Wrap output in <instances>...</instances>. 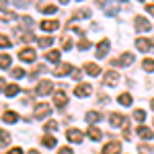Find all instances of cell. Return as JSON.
<instances>
[{
	"instance_id": "6da1fadb",
	"label": "cell",
	"mask_w": 154,
	"mask_h": 154,
	"mask_svg": "<svg viewBox=\"0 0 154 154\" xmlns=\"http://www.w3.org/2000/svg\"><path fill=\"white\" fill-rule=\"evenodd\" d=\"M64 88H66V86H60V91L54 95V103H56V107H60V109H64V107L68 105V95H66Z\"/></svg>"
},
{
	"instance_id": "7a4b0ae2",
	"label": "cell",
	"mask_w": 154,
	"mask_h": 154,
	"mask_svg": "<svg viewBox=\"0 0 154 154\" xmlns=\"http://www.w3.org/2000/svg\"><path fill=\"white\" fill-rule=\"evenodd\" d=\"M117 82H119V72H115V70L105 72V78H103V84L105 86H115Z\"/></svg>"
},
{
	"instance_id": "3957f363",
	"label": "cell",
	"mask_w": 154,
	"mask_h": 154,
	"mask_svg": "<svg viewBox=\"0 0 154 154\" xmlns=\"http://www.w3.org/2000/svg\"><path fill=\"white\" fill-rule=\"evenodd\" d=\"M51 88H54V84L49 82V80H41V82L37 84V88H35V93L37 95H41V97H45L51 93Z\"/></svg>"
},
{
	"instance_id": "277c9868",
	"label": "cell",
	"mask_w": 154,
	"mask_h": 154,
	"mask_svg": "<svg viewBox=\"0 0 154 154\" xmlns=\"http://www.w3.org/2000/svg\"><path fill=\"white\" fill-rule=\"evenodd\" d=\"M119 152H121V142H117V140L103 146V154H119Z\"/></svg>"
},
{
	"instance_id": "5b68a950",
	"label": "cell",
	"mask_w": 154,
	"mask_h": 154,
	"mask_svg": "<svg viewBox=\"0 0 154 154\" xmlns=\"http://www.w3.org/2000/svg\"><path fill=\"white\" fill-rule=\"evenodd\" d=\"M49 113H51V107H49L48 103H39V105L35 107V117H37V119L48 117Z\"/></svg>"
},
{
	"instance_id": "8992f818",
	"label": "cell",
	"mask_w": 154,
	"mask_h": 154,
	"mask_svg": "<svg viewBox=\"0 0 154 154\" xmlns=\"http://www.w3.org/2000/svg\"><path fill=\"white\" fill-rule=\"evenodd\" d=\"M19 60L21 62H35V49L31 48H25L19 51Z\"/></svg>"
},
{
	"instance_id": "52a82bcc",
	"label": "cell",
	"mask_w": 154,
	"mask_h": 154,
	"mask_svg": "<svg viewBox=\"0 0 154 154\" xmlns=\"http://www.w3.org/2000/svg\"><path fill=\"white\" fill-rule=\"evenodd\" d=\"M91 93H93V86H91V84H78V86L74 88V95H76V97H80V99L88 97Z\"/></svg>"
},
{
	"instance_id": "ba28073f",
	"label": "cell",
	"mask_w": 154,
	"mask_h": 154,
	"mask_svg": "<svg viewBox=\"0 0 154 154\" xmlns=\"http://www.w3.org/2000/svg\"><path fill=\"white\" fill-rule=\"evenodd\" d=\"M152 45L154 43L150 41V39H146V37H138V39H136V48L140 49V51H148Z\"/></svg>"
},
{
	"instance_id": "9c48e42d",
	"label": "cell",
	"mask_w": 154,
	"mask_h": 154,
	"mask_svg": "<svg viewBox=\"0 0 154 154\" xmlns=\"http://www.w3.org/2000/svg\"><path fill=\"white\" fill-rule=\"evenodd\" d=\"M66 138H68L70 142H74V144H80L82 142V131L80 130H68L66 131Z\"/></svg>"
},
{
	"instance_id": "30bf717a",
	"label": "cell",
	"mask_w": 154,
	"mask_h": 154,
	"mask_svg": "<svg viewBox=\"0 0 154 154\" xmlns=\"http://www.w3.org/2000/svg\"><path fill=\"white\" fill-rule=\"evenodd\" d=\"M131 62H134V56H131V54H128V51H125L121 58H115V60H113V64H115V66H130Z\"/></svg>"
},
{
	"instance_id": "8fae6325",
	"label": "cell",
	"mask_w": 154,
	"mask_h": 154,
	"mask_svg": "<svg viewBox=\"0 0 154 154\" xmlns=\"http://www.w3.org/2000/svg\"><path fill=\"white\" fill-rule=\"evenodd\" d=\"M109 121H111L113 128H119V125H125L128 119L123 117V115H119V113H111V115H109Z\"/></svg>"
},
{
	"instance_id": "7c38bea8",
	"label": "cell",
	"mask_w": 154,
	"mask_h": 154,
	"mask_svg": "<svg viewBox=\"0 0 154 154\" xmlns=\"http://www.w3.org/2000/svg\"><path fill=\"white\" fill-rule=\"evenodd\" d=\"M107 51H109V41H107V39H103V41L97 45V58L103 60L107 56Z\"/></svg>"
},
{
	"instance_id": "4fadbf2b",
	"label": "cell",
	"mask_w": 154,
	"mask_h": 154,
	"mask_svg": "<svg viewBox=\"0 0 154 154\" xmlns=\"http://www.w3.org/2000/svg\"><path fill=\"white\" fill-rule=\"evenodd\" d=\"M136 29H138V31H150V29H152V25L148 23V19L138 17V19H136Z\"/></svg>"
},
{
	"instance_id": "5bb4252c",
	"label": "cell",
	"mask_w": 154,
	"mask_h": 154,
	"mask_svg": "<svg viewBox=\"0 0 154 154\" xmlns=\"http://www.w3.org/2000/svg\"><path fill=\"white\" fill-rule=\"evenodd\" d=\"M39 27H41L43 31H56V29L60 27V23H58V21H51V19H48V21H41V23H39Z\"/></svg>"
},
{
	"instance_id": "9a60e30c",
	"label": "cell",
	"mask_w": 154,
	"mask_h": 154,
	"mask_svg": "<svg viewBox=\"0 0 154 154\" xmlns=\"http://www.w3.org/2000/svg\"><path fill=\"white\" fill-rule=\"evenodd\" d=\"M68 72H72V64H62V66H58V68L54 70V74H56V76H66Z\"/></svg>"
},
{
	"instance_id": "2e32d148",
	"label": "cell",
	"mask_w": 154,
	"mask_h": 154,
	"mask_svg": "<svg viewBox=\"0 0 154 154\" xmlns=\"http://www.w3.org/2000/svg\"><path fill=\"white\" fill-rule=\"evenodd\" d=\"M84 70H86V74H91V76H99L101 74V68L97 66V64H84Z\"/></svg>"
},
{
	"instance_id": "e0dca14e",
	"label": "cell",
	"mask_w": 154,
	"mask_h": 154,
	"mask_svg": "<svg viewBox=\"0 0 154 154\" xmlns=\"http://www.w3.org/2000/svg\"><path fill=\"white\" fill-rule=\"evenodd\" d=\"M2 119H4L6 123H17V121H19V115H17L14 111H4V115H2Z\"/></svg>"
},
{
	"instance_id": "ac0fdd59",
	"label": "cell",
	"mask_w": 154,
	"mask_h": 154,
	"mask_svg": "<svg viewBox=\"0 0 154 154\" xmlns=\"http://www.w3.org/2000/svg\"><path fill=\"white\" fill-rule=\"evenodd\" d=\"M103 119V115L99 113V111H88L86 113V121H91V123H97V121H101Z\"/></svg>"
},
{
	"instance_id": "d6986e66",
	"label": "cell",
	"mask_w": 154,
	"mask_h": 154,
	"mask_svg": "<svg viewBox=\"0 0 154 154\" xmlns=\"http://www.w3.org/2000/svg\"><path fill=\"white\" fill-rule=\"evenodd\" d=\"M117 101H119L123 107H130V105H131V95H130V93H121V95L117 97Z\"/></svg>"
},
{
	"instance_id": "ffe728a7",
	"label": "cell",
	"mask_w": 154,
	"mask_h": 154,
	"mask_svg": "<svg viewBox=\"0 0 154 154\" xmlns=\"http://www.w3.org/2000/svg\"><path fill=\"white\" fill-rule=\"evenodd\" d=\"M37 11L45 12V14H54V12L58 11V6L56 4H43V6H37Z\"/></svg>"
},
{
	"instance_id": "44dd1931",
	"label": "cell",
	"mask_w": 154,
	"mask_h": 154,
	"mask_svg": "<svg viewBox=\"0 0 154 154\" xmlns=\"http://www.w3.org/2000/svg\"><path fill=\"white\" fill-rule=\"evenodd\" d=\"M138 136H140L142 140H150V138H152V130H150V128H138Z\"/></svg>"
},
{
	"instance_id": "7402d4cb",
	"label": "cell",
	"mask_w": 154,
	"mask_h": 154,
	"mask_svg": "<svg viewBox=\"0 0 154 154\" xmlns=\"http://www.w3.org/2000/svg\"><path fill=\"white\" fill-rule=\"evenodd\" d=\"M45 58H48V62H56V64H58L60 62V51L58 49H49L48 54H45Z\"/></svg>"
},
{
	"instance_id": "603a6c76",
	"label": "cell",
	"mask_w": 154,
	"mask_h": 154,
	"mask_svg": "<svg viewBox=\"0 0 154 154\" xmlns=\"http://www.w3.org/2000/svg\"><path fill=\"white\" fill-rule=\"evenodd\" d=\"M4 95H6V97L19 95V86H17V84H6V88H4Z\"/></svg>"
},
{
	"instance_id": "cb8c5ba5",
	"label": "cell",
	"mask_w": 154,
	"mask_h": 154,
	"mask_svg": "<svg viewBox=\"0 0 154 154\" xmlns=\"http://www.w3.org/2000/svg\"><path fill=\"white\" fill-rule=\"evenodd\" d=\"M0 68H2V70L11 68V56H6V54H0Z\"/></svg>"
},
{
	"instance_id": "d4e9b609",
	"label": "cell",
	"mask_w": 154,
	"mask_h": 154,
	"mask_svg": "<svg viewBox=\"0 0 154 154\" xmlns=\"http://www.w3.org/2000/svg\"><path fill=\"white\" fill-rule=\"evenodd\" d=\"M41 144H43L45 148H54V146H56V138H54V136H43V138H41Z\"/></svg>"
},
{
	"instance_id": "484cf974",
	"label": "cell",
	"mask_w": 154,
	"mask_h": 154,
	"mask_svg": "<svg viewBox=\"0 0 154 154\" xmlns=\"http://www.w3.org/2000/svg\"><path fill=\"white\" fill-rule=\"evenodd\" d=\"M101 136H103V134H101V130H97V128H88V138H91V140H101Z\"/></svg>"
},
{
	"instance_id": "4316f807",
	"label": "cell",
	"mask_w": 154,
	"mask_h": 154,
	"mask_svg": "<svg viewBox=\"0 0 154 154\" xmlns=\"http://www.w3.org/2000/svg\"><path fill=\"white\" fill-rule=\"evenodd\" d=\"M8 142H11V134L6 130H0V146H6Z\"/></svg>"
},
{
	"instance_id": "83f0119b",
	"label": "cell",
	"mask_w": 154,
	"mask_h": 154,
	"mask_svg": "<svg viewBox=\"0 0 154 154\" xmlns=\"http://www.w3.org/2000/svg\"><path fill=\"white\" fill-rule=\"evenodd\" d=\"M105 12H107V14H111V17H113V14H117V4L109 0V2H107V8H105Z\"/></svg>"
},
{
	"instance_id": "f1b7e54d",
	"label": "cell",
	"mask_w": 154,
	"mask_h": 154,
	"mask_svg": "<svg viewBox=\"0 0 154 154\" xmlns=\"http://www.w3.org/2000/svg\"><path fill=\"white\" fill-rule=\"evenodd\" d=\"M37 43H39V48H49L54 43V39L51 37H41V39H37Z\"/></svg>"
},
{
	"instance_id": "f546056e",
	"label": "cell",
	"mask_w": 154,
	"mask_h": 154,
	"mask_svg": "<svg viewBox=\"0 0 154 154\" xmlns=\"http://www.w3.org/2000/svg\"><path fill=\"white\" fill-rule=\"evenodd\" d=\"M142 66H144V70H146V72H154V60H150V58L144 60Z\"/></svg>"
},
{
	"instance_id": "4dcf8cb0",
	"label": "cell",
	"mask_w": 154,
	"mask_h": 154,
	"mask_svg": "<svg viewBox=\"0 0 154 154\" xmlns=\"http://www.w3.org/2000/svg\"><path fill=\"white\" fill-rule=\"evenodd\" d=\"M11 45H12V41L8 39V37H6V35H0V48L4 49V48H11Z\"/></svg>"
},
{
	"instance_id": "1f68e13d",
	"label": "cell",
	"mask_w": 154,
	"mask_h": 154,
	"mask_svg": "<svg viewBox=\"0 0 154 154\" xmlns=\"http://www.w3.org/2000/svg\"><path fill=\"white\" fill-rule=\"evenodd\" d=\"M91 12L88 11H76L74 14H72V21H76V19H84V17H88Z\"/></svg>"
},
{
	"instance_id": "d6a6232c",
	"label": "cell",
	"mask_w": 154,
	"mask_h": 154,
	"mask_svg": "<svg viewBox=\"0 0 154 154\" xmlns=\"http://www.w3.org/2000/svg\"><path fill=\"white\" fill-rule=\"evenodd\" d=\"M11 74H12V78H23V76H25V70H23V68H12Z\"/></svg>"
},
{
	"instance_id": "836d02e7",
	"label": "cell",
	"mask_w": 154,
	"mask_h": 154,
	"mask_svg": "<svg viewBox=\"0 0 154 154\" xmlns=\"http://www.w3.org/2000/svg\"><path fill=\"white\" fill-rule=\"evenodd\" d=\"M144 117H146V113H144L142 109H136V111H134V119H136V121H144Z\"/></svg>"
},
{
	"instance_id": "e575fe53",
	"label": "cell",
	"mask_w": 154,
	"mask_h": 154,
	"mask_svg": "<svg viewBox=\"0 0 154 154\" xmlns=\"http://www.w3.org/2000/svg\"><path fill=\"white\" fill-rule=\"evenodd\" d=\"M62 49H72V41H70V37H62Z\"/></svg>"
},
{
	"instance_id": "d590c367",
	"label": "cell",
	"mask_w": 154,
	"mask_h": 154,
	"mask_svg": "<svg viewBox=\"0 0 154 154\" xmlns=\"http://www.w3.org/2000/svg\"><path fill=\"white\" fill-rule=\"evenodd\" d=\"M58 130V123H56V121H48V123H45V131H56Z\"/></svg>"
},
{
	"instance_id": "8d00e7d4",
	"label": "cell",
	"mask_w": 154,
	"mask_h": 154,
	"mask_svg": "<svg viewBox=\"0 0 154 154\" xmlns=\"http://www.w3.org/2000/svg\"><path fill=\"white\" fill-rule=\"evenodd\" d=\"M91 48V41H88V39H80V43H78V49H88Z\"/></svg>"
},
{
	"instance_id": "74e56055",
	"label": "cell",
	"mask_w": 154,
	"mask_h": 154,
	"mask_svg": "<svg viewBox=\"0 0 154 154\" xmlns=\"http://www.w3.org/2000/svg\"><path fill=\"white\" fill-rule=\"evenodd\" d=\"M70 74H72V78H74V80H80V78H82V72L78 70V68H72Z\"/></svg>"
},
{
	"instance_id": "f35d334b",
	"label": "cell",
	"mask_w": 154,
	"mask_h": 154,
	"mask_svg": "<svg viewBox=\"0 0 154 154\" xmlns=\"http://www.w3.org/2000/svg\"><path fill=\"white\" fill-rule=\"evenodd\" d=\"M23 23H25V27H27V29H31V27H33V19H31V17H25Z\"/></svg>"
},
{
	"instance_id": "ab89813d",
	"label": "cell",
	"mask_w": 154,
	"mask_h": 154,
	"mask_svg": "<svg viewBox=\"0 0 154 154\" xmlns=\"http://www.w3.org/2000/svg\"><path fill=\"white\" fill-rule=\"evenodd\" d=\"M29 2H31V0H14V4H17V6H21V8H25Z\"/></svg>"
},
{
	"instance_id": "60d3db41",
	"label": "cell",
	"mask_w": 154,
	"mask_h": 154,
	"mask_svg": "<svg viewBox=\"0 0 154 154\" xmlns=\"http://www.w3.org/2000/svg\"><path fill=\"white\" fill-rule=\"evenodd\" d=\"M6 154H23V150H21V148H11Z\"/></svg>"
},
{
	"instance_id": "b9f144b4",
	"label": "cell",
	"mask_w": 154,
	"mask_h": 154,
	"mask_svg": "<svg viewBox=\"0 0 154 154\" xmlns=\"http://www.w3.org/2000/svg\"><path fill=\"white\" fill-rule=\"evenodd\" d=\"M58 154H74V152H72L70 148H60V152H58Z\"/></svg>"
},
{
	"instance_id": "7bdbcfd3",
	"label": "cell",
	"mask_w": 154,
	"mask_h": 154,
	"mask_svg": "<svg viewBox=\"0 0 154 154\" xmlns=\"http://www.w3.org/2000/svg\"><path fill=\"white\" fill-rule=\"evenodd\" d=\"M146 11H148V12L154 17V4H148V6H146Z\"/></svg>"
},
{
	"instance_id": "ee69618b",
	"label": "cell",
	"mask_w": 154,
	"mask_h": 154,
	"mask_svg": "<svg viewBox=\"0 0 154 154\" xmlns=\"http://www.w3.org/2000/svg\"><path fill=\"white\" fill-rule=\"evenodd\" d=\"M6 4H8V0H0V8H4V11H6Z\"/></svg>"
},
{
	"instance_id": "f6af8a7d",
	"label": "cell",
	"mask_w": 154,
	"mask_h": 154,
	"mask_svg": "<svg viewBox=\"0 0 154 154\" xmlns=\"http://www.w3.org/2000/svg\"><path fill=\"white\" fill-rule=\"evenodd\" d=\"M4 88H6V82H4V80L0 78V91H4Z\"/></svg>"
},
{
	"instance_id": "bcb514c9",
	"label": "cell",
	"mask_w": 154,
	"mask_h": 154,
	"mask_svg": "<svg viewBox=\"0 0 154 154\" xmlns=\"http://www.w3.org/2000/svg\"><path fill=\"white\" fill-rule=\"evenodd\" d=\"M150 107H152V111H154V99H152V103H150Z\"/></svg>"
},
{
	"instance_id": "7dc6e473",
	"label": "cell",
	"mask_w": 154,
	"mask_h": 154,
	"mask_svg": "<svg viewBox=\"0 0 154 154\" xmlns=\"http://www.w3.org/2000/svg\"><path fill=\"white\" fill-rule=\"evenodd\" d=\"M29 154H37V150H31V152H29Z\"/></svg>"
},
{
	"instance_id": "c3c4849f",
	"label": "cell",
	"mask_w": 154,
	"mask_h": 154,
	"mask_svg": "<svg viewBox=\"0 0 154 154\" xmlns=\"http://www.w3.org/2000/svg\"><path fill=\"white\" fill-rule=\"evenodd\" d=\"M60 2H62V4H66V2H68V0H60Z\"/></svg>"
}]
</instances>
